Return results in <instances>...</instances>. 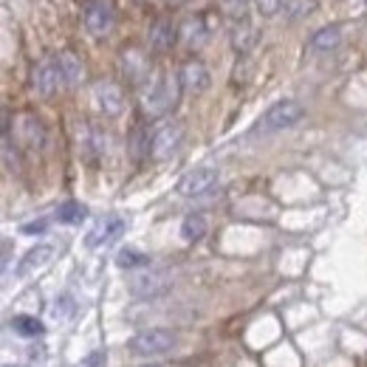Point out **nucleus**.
<instances>
[{"mask_svg":"<svg viewBox=\"0 0 367 367\" xmlns=\"http://www.w3.org/2000/svg\"><path fill=\"white\" fill-rule=\"evenodd\" d=\"M85 218H88V206L79 203V201H68V203H62V206L57 209V220H60V223H68V226H77V223H82Z\"/></svg>","mask_w":367,"mask_h":367,"instance_id":"dca6fc26","label":"nucleus"},{"mask_svg":"<svg viewBox=\"0 0 367 367\" xmlns=\"http://www.w3.org/2000/svg\"><path fill=\"white\" fill-rule=\"evenodd\" d=\"M206 235V218L203 215H186L181 223V237L186 243H195V240H201Z\"/></svg>","mask_w":367,"mask_h":367,"instance_id":"f3484780","label":"nucleus"},{"mask_svg":"<svg viewBox=\"0 0 367 367\" xmlns=\"http://www.w3.org/2000/svg\"><path fill=\"white\" fill-rule=\"evenodd\" d=\"M173 43H176V26H173L170 20L153 23V28H150V45H153L156 51H167Z\"/></svg>","mask_w":367,"mask_h":367,"instance_id":"2eb2a0df","label":"nucleus"},{"mask_svg":"<svg viewBox=\"0 0 367 367\" xmlns=\"http://www.w3.org/2000/svg\"><path fill=\"white\" fill-rule=\"evenodd\" d=\"M223 3H226V9H229V11H240L249 0H223Z\"/></svg>","mask_w":367,"mask_h":367,"instance_id":"bb28decb","label":"nucleus"},{"mask_svg":"<svg viewBox=\"0 0 367 367\" xmlns=\"http://www.w3.org/2000/svg\"><path fill=\"white\" fill-rule=\"evenodd\" d=\"M184 40H186V45H203V40H206L203 20H189L184 26Z\"/></svg>","mask_w":367,"mask_h":367,"instance_id":"4be33fe9","label":"nucleus"},{"mask_svg":"<svg viewBox=\"0 0 367 367\" xmlns=\"http://www.w3.org/2000/svg\"><path fill=\"white\" fill-rule=\"evenodd\" d=\"M105 362H108V356H105V351H91L82 362L77 367H105Z\"/></svg>","mask_w":367,"mask_h":367,"instance_id":"393cba45","label":"nucleus"},{"mask_svg":"<svg viewBox=\"0 0 367 367\" xmlns=\"http://www.w3.org/2000/svg\"><path fill=\"white\" fill-rule=\"evenodd\" d=\"M85 26L96 37L108 34L113 28V3L111 0H91L85 9Z\"/></svg>","mask_w":367,"mask_h":367,"instance_id":"6e6552de","label":"nucleus"},{"mask_svg":"<svg viewBox=\"0 0 367 367\" xmlns=\"http://www.w3.org/2000/svg\"><path fill=\"white\" fill-rule=\"evenodd\" d=\"M51 254H54V249H51L48 243H37L34 249H28V252L23 254V260H20V266L14 269V274H17V277H28L34 269L45 266V263L51 260Z\"/></svg>","mask_w":367,"mask_h":367,"instance_id":"f8f14e48","label":"nucleus"},{"mask_svg":"<svg viewBox=\"0 0 367 367\" xmlns=\"http://www.w3.org/2000/svg\"><path fill=\"white\" fill-rule=\"evenodd\" d=\"M142 367H162V365H142Z\"/></svg>","mask_w":367,"mask_h":367,"instance_id":"cd10ccee","label":"nucleus"},{"mask_svg":"<svg viewBox=\"0 0 367 367\" xmlns=\"http://www.w3.org/2000/svg\"><path fill=\"white\" fill-rule=\"evenodd\" d=\"M122 65H125V74H128L133 82H142V79H145V74H147V62L142 60V54H139V51H125Z\"/></svg>","mask_w":367,"mask_h":367,"instance_id":"a211bd4d","label":"nucleus"},{"mask_svg":"<svg viewBox=\"0 0 367 367\" xmlns=\"http://www.w3.org/2000/svg\"><path fill=\"white\" fill-rule=\"evenodd\" d=\"M145 263H150L142 252H136V249H122L119 254H116V266L119 269H139V266H145Z\"/></svg>","mask_w":367,"mask_h":367,"instance_id":"412c9836","label":"nucleus"},{"mask_svg":"<svg viewBox=\"0 0 367 367\" xmlns=\"http://www.w3.org/2000/svg\"><path fill=\"white\" fill-rule=\"evenodd\" d=\"M60 85H62L60 60H57V57L43 60V62L34 68V91H37L40 96H51V94H57Z\"/></svg>","mask_w":367,"mask_h":367,"instance_id":"0eeeda50","label":"nucleus"},{"mask_svg":"<svg viewBox=\"0 0 367 367\" xmlns=\"http://www.w3.org/2000/svg\"><path fill=\"white\" fill-rule=\"evenodd\" d=\"M11 331H14L17 337L31 339V337H40V334H43V322H40V320H34V317L20 314V317H14V320H11Z\"/></svg>","mask_w":367,"mask_h":367,"instance_id":"6ab92c4d","label":"nucleus"},{"mask_svg":"<svg viewBox=\"0 0 367 367\" xmlns=\"http://www.w3.org/2000/svg\"><path fill=\"white\" fill-rule=\"evenodd\" d=\"M57 60H60V71H62V85L65 88H77L82 82V77H85L82 62L74 54H60Z\"/></svg>","mask_w":367,"mask_h":367,"instance_id":"4468645a","label":"nucleus"},{"mask_svg":"<svg viewBox=\"0 0 367 367\" xmlns=\"http://www.w3.org/2000/svg\"><path fill=\"white\" fill-rule=\"evenodd\" d=\"M125 220L119 218V215H111V218H105V220H99L96 223V229L88 235V249H99V246H108V243H113V240H119L122 235H125Z\"/></svg>","mask_w":367,"mask_h":367,"instance_id":"1a4fd4ad","label":"nucleus"},{"mask_svg":"<svg viewBox=\"0 0 367 367\" xmlns=\"http://www.w3.org/2000/svg\"><path fill=\"white\" fill-rule=\"evenodd\" d=\"M48 229V220H34V223H23V235H43Z\"/></svg>","mask_w":367,"mask_h":367,"instance_id":"a878e982","label":"nucleus"},{"mask_svg":"<svg viewBox=\"0 0 367 367\" xmlns=\"http://www.w3.org/2000/svg\"><path fill=\"white\" fill-rule=\"evenodd\" d=\"M51 317H54L57 322H68V320H74V317H77V303H74V297H68V294H60V297L54 300Z\"/></svg>","mask_w":367,"mask_h":367,"instance_id":"aec40b11","label":"nucleus"},{"mask_svg":"<svg viewBox=\"0 0 367 367\" xmlns=\"http://www.w3.org/2000/svg\"><path fill=\"white\" fill-rule=\"evenodd\" d=\"M170 286H173L170 274L162 269H142V271L130 274V280H128V291L136 300H156V297L167 294Z\"/></svg>","mask_w":367,"mask_h":367,"instance_id":"7ed1b4c3","label":"nucleus"},{"mask_svg":"<svg viewBox=\"0 0 367 367\" xmlns=\"http://www.w3.org/2000/svg\"><path fill=\"white\" fill-rule=\"evenodd\" d=\"M254 3H257V11L263 17H274L283 9V0H254Z\"/></svg>","mask_w":367,"mask_h":367,"instance_id":"b1692460","label":"nucleus"},{"mask_svg":"<svg viewBox=\"0 0 367 367\" xmlns=\"http://www.w3.org/2000/svg\"><path fill=\"white\" fill-rule=\"evenodd\" d=\"M176 105V79L173 77H162L159 82L150 85L147 96H145V111L150 116H162Z\"/></svg>","mask_w":367,"mask_h":367,"instance_id":"39448f33","label":"nucleus"},{"mask_svg":"<svg viewBox=\"0 0 367 367\" xmlns=\"http://www.w3.org/2000/svg\"><path fill=\"white\" fill-rule=\"evenodd\" d=\"M365 6H367V0H365Z\"/></svg>","mask_w":367,"mask_h":367,"instance_id":"c85d7f7f","label":"nucleus"},{"mask_svg":"<svg viewBox=\"0 0 367 367\" xmlns=\"http://www.w3.org/2000/svg\"><path fill=\"white\" fill-rule=\"evenodd\" d=\"M181 139H184V130L179 125H162V128L153 133V139H150V153H153V159H159V162L173 159V156L179 153V147H181Z\"/></svg>","mask_w":367,"mask_h":367,"instance_id":"423d86ee","label":"nucleus"},{"mask_svg":"<svg viewBox=\"0 0 367 367\" xmlns=\"http://www.w3.org/2000/svg\"><path fill=\"white\" fill-rule=\"evenodd\" d=\"M176 334L173 331H164V328H150V331H142V334H136L130 342H128V351L133 354V356H145V359H150V356H164V354H170L173 348H176Z\"/></svg>","mask_w":367,"mask_h":367,"instance_id":"f03ea898","label":"nucleus"},{"mask_svg":"<svg viewBox=\"0 0 367 367\" xmlns=\"http://www.w3.org/2000/svg\"><path fill=\"white\" fill-rule=\"evenodd\" d=\"M94 96H96V105H99L108 116H116V113L125 108V96H122V91H119L113 82H96Z\"/></svg>","mask_w":367,"mask_h":367,"instance_id":"9b49d317","label":"nucleus"},{"mask_svg":"<svg viewBox=\"0 0 367 367\" xmlns=\"http://www.w3.org/2000/svg\"><path fill=\"white\" fill-rule=\"evenodd\" d=\"M220 184V173L212 170V167H198L192 173H186L181 181H179V192L184 198H206L218 189Z\"/></svg>","mask_w":367,"mask_h":367,"instance_id":"20e7f679","label":"nucleus"},{"mask_svg":"<svg viewBox=\"0 0 367 367\" xmlns=\"http://www.w3.org/2000/svg\"><path fill=\"white\" fill-rule=\"evenodd\" d=\"M179 82H181L184 91H189V94H203V91L209 88L212 77H209V68H206V65H201V62H186L181 68V74H179Z\"/></svg>","mask_w":367,"mask_h":367,"instance_id":"9d476101","label":"nucleus"},{"mask_svg":"<svg viewBox=\"0 0 367 367\" xmlns=\"http://www.w3.org/2000/svg\"><path fill=\"white\" fill-rule=\"evenodd\" d=\"M300 119H303V105H297L294 99H283V102L271 105V108L257 119L254 133H263V136H269V133H280V130L294 128Z\"/></svg>","mask_w":367,"mask_h":367,"instance_id":"f257e3e1","label":"nucleus"},{"mask_svg":"<svg viewBox=\"0 0 367 367\" xmlns=\"http://www.w3.org/2000/svg\"><path fill=\"white\" fill-rule=\"evenodd\" d=\"M339 43H342V28H339V26H328V28H320V31L308 40V48L317 51V54H328V51H334Z\"/></svg>","mask_w":367,"mask_h":367,"instance_id":"ddd939ff","label":"nucleus"},{"mask_svg":"<svg viewBox=\"0 0 367 367\" xmlns=\"http://www.w3.org/2000/svg\"><path fill=\"white\" fill-rule=\"evenodd\" d=\"M232 43H235V48H237V51H249V48H252V43H254V28H252L249 23L237 26V31H235Z\"/></svg>","mask_w":367,"mask_h":367,"instance_id":"5701e85b","label":"nucleus"}]
</instances>
